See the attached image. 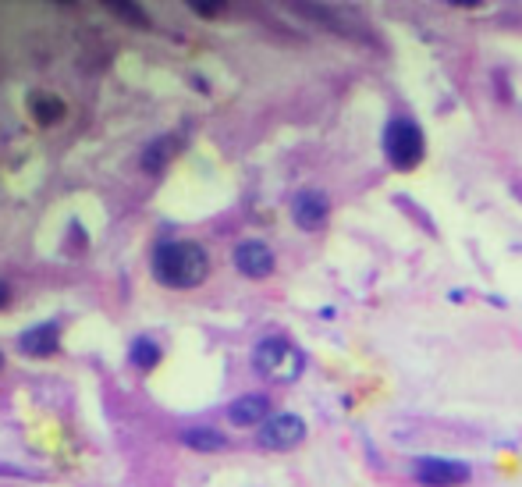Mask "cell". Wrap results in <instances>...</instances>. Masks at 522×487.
Returning a JSON list of instances; mask_svg holds the SVG:
<instances>
[{
    "instance_id": "6da1fadb",
    "label": "cell",
    "mask_w": 522,
    "mask_h": 487,
    "mask_svg": "<svg viewBox=\"0 0 522 487\" xmlns=\"http://www.w3.org/2000/svg\"><path fill=\"white\" fill-rule=\"evenodd\" d=\"M153 274L160 285L167 289H196L206 282L210 274V257L206 250L199 246V242H185V238H174V242H164V246H157L153 253Z\"/></svg>"
},
{
    "instance_id": "3957f363",
    "label": "cell",
    "mask_w": 522,
    "mask_h": 487,
    "mask_svg": "<svg viewBox=\"0 0 522 487\" xmlns=\"http://www.w3.org/2000/svg\"><path fill=\"white\" fill-rule=\"evenodd\" d=\"M384 153L398 171H409L423 160L426 143H423V128L412 118H391L384 128Z\"/></svg>"
},
{
    "instance_id": "4fadbf2b",
    "label": "cell",
    "mask_w": 522,
    "mask_h": 487,
    "mask_svg": "<svg viewBox=\"0 0 522 487\" xmlns=\"http://www.w3.org/2000/svg\"><path fill=\"white\" fill-rule=\"evenodd\" d=\"M171 153H174V143H171V139H167V143H164V139H157V143H153V146L142 153V167L157 174V171H160V167L171 160Z\"/></svg>"
},
{
    "instance_id": "277c9868",
    "label": "cell",
    "mask_w": 522,
    "mask_h": 487,
    "mask_svg": "<svg viewBox=\"0 0 522 487\" xmlns=\"http://www.w3.org/2000/svg\"><path fill=\"white\" fill-rule=\"evenodd\" d=\"M412 476L423 487H458L469 480V466L455 459H441V455H423L412 462Z\"/></svg>"
},
{
    "instance_id": "5bb4252c",
    "label": "cell",
    "mask_w": 522,
    "mask_h": 487,
    "mask_svg": "<svg viewBox=\"0 0 522 487\" xmlns=\"http://www.w3.org/2000/svg\"><path fill=\"white\" fill-rule=\"evenodd\" d=\"M111 12H114V15H125V19H132V26H146V15H142V8H132V4H111Z\"/></svg>"
},
{
    "instance_id": "2e32d148",
    "label": "cell",
    "mask_w": 522,
    "mask_h": 487,
    "mask_svg": "<svg viewBox=\"0 0 522 487\" xmlns=\"http://www.w3.org/2000/svg\"><path fill=\"white\" fill-rule=\"evenodd\" d=\"M8 299H12V289H8L4 282H0V310H4V306H8Z\"/></svg>"
},
{
    "instance_id": "ba28073f",
    "label": "cell",
    "mask_w": 522,
    "mask_h": 487,
    "mask_svg": "<svg viewBox=\"0 0 522 487\" xmlns=\"http://www.w3.org/2000/svg\"><path fill=\"white\" fill-rule=\"evenodd\" d=\"M227 420L234 423V427H264L267 420H271V402H267V395H242V398H234L231 406H227Z\"/></svg>"
},
{
    "instance_id": "7a4b0ae2",
    "label": "cell",
    "mask_w": 522,
    "mask_h": 487,
    "mask_svg": "<svg viewBox=\"0 0 522 487\" xmlns=\"http://www.w3.org/2000/svg\"><path fill=\"white\" fill-rule=\"evenodd\" d=\"M252 367H256V374H264L267 381L288 384V381H296L306 370V356L288 338L271 335V338H264V342L252 349Z\"/></svg>"
},
{
    "instance_id": "e0dca14e",
    "label": "cell",
    "mask_w": 522,
    "mask_h": 487,
    "mask_svg": "<svg viewBox=\"0 0 522 487\" xmlns=\"http://www.w3.org/2000/svg\"><path fill=\"white\" fill-rule=\"evenodd\" d=\"M0 367H4V356H0Z\"/></svg>"
},
{
    "instance_id": "8992f818",
    "label": "cell",
    "mask_w": 522,
    "mask_h": 487,
    "mask_svg": "<svg viewBox=\"0 0 522 487\" xmlns=\"http://www.w3.org/2000/svg\"><path fill=\"white\" fill-rule=\"evenodd\" d=\"M234 267H238V274L259 282V278H267L274 271V253H271L267 242L245 238V242H238V250H234Z\"/></svg>"
},
{
    "instance_id": "9c48e42d",
    "label": "cell",
    "mask_w": 522,
    "mask_h": 487,
    "mask_svg": "<svg viewBox=\"0 0 522 487\" xmlns=\"http://www.w3.org/2000/svg\"><path fill=\"white\" fill-rule=\"evenodd\" d=\"M58 335H61L58 324H36L19 338V349L26 356H50V352H58Z\"/></svg>"
},
{
    "instance_id": "5b68a950",
    "label": "cell",
    "mask_w": 522,
    "mask_h": 487,
    "mask_svg": "<svg viewBox=\"0 0 522 487\" xmlns=\"http://www.w3.org/2000/svg\"><path fill=\"white\" fill-rule=\"evenodd\" d=\"M303 437H306V423L296 413H278V416H271L264 427H259V444L274 448V452L296 448Z\"/></svg>"
},
{
    "instance_id": "52a82bcc",
    "label": "cell",
    "mask_w": 522,
    "mask_h": 487,
    "mask_svg": "<svg viewBox=\"0 0 522 487\" xmlns=\"http://www.w3.org/2000/svg\"><path fill=\"white\" fill-rule=\"evenodd\" d=\"M327 213H331V203H327V196H324L320 189H303V192H296V199H292V217H296V224H299L303 231H320L324 220H327Z\"/></svg>"
},
{
    "instance_id": "7c38bea8",
    "label": "cell",
    "mask_w": 522,
    "mask_h": 487,
    "mask_svg": "<svg viewBox=\"0 0 522 487\" xmlns=\"http://www.w3.org/2000/svg\"><path fill=\"white\" fill-rule=\"evenodd\" d=\"M128 359H132L139 370H150V367H157V363H160V345H157V342H150V338H135V342H132V349H128Z\"/></svg>"
},
{
    "instance_id": "8fae6325",
    "label": "cell",
    "mask_w": 522,
    "mask_h": 487,
    "mask_svg": "<svg viewBox=\"0 0 522 487\" xmlns=\"http://www.w3.org/2000/svg\"><path fill=\"white\" fill-rule=\"evenodd\" d=\"M33 114H36V121H40V125H54V121H61V118H65V104H61V97L36 93V97H33Z\"/></svg>"
},
{
    "instance_id": "30bf717a",
    "label": "cell",
    "mask_w": 522,
    "mask_h": 487,
    "mask_svg": "<svg viewBox=\"0 0 522 487\" xmlns=\"http://www.w3.org/2000/svg\"><path fill=\"white\" fill-rule=\"evenodd\" d=\"M181 444L196 448V452H220L227 441L220 430H210V427H192V430H181Z\"/></svg>"
},
{
    "instance_id": "9a60e30c",
    "label": "cell",
    "mask_w": 522,
    "mask_h": 487,
    "mask_svg": "<svg viewBox=\"0 0 522 487\" xmlns=\"http://www.w3.org/2000/svg\"><path fill=\"white\" fill-rule=\"evenodd\" d=\"M196 15H220V4H192Z\"/></svg>"
}]
</instances>
